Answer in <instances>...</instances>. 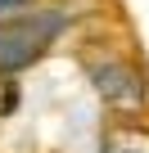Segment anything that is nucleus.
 I'll list each match as a JSON object with an SVG mask.
<instances>
[{
    "mask_svg": "<svg viewBox=\"0 0 149 153\" xmlns=\"http://www.w3.org/2000/svg\"><path fill=\"white\" fill-rule=\"evenodd\" d=\"M72 9L63 5H36L9 23H0V81L23 76L27 68H36L72 27Z\"/></svg>",
    "mask_w": 149,
    "mask_h": 153,
    "instance_id": "nucleus-1",
    "label": "nucleus"
},
{
    "mask_svg": "<svg viewBox=\"0 0 149 153\" xmlns=\"http://www.w3.org/2000/svg\"><path fill=\"white\" fill-rule=\"evenodd\" d=\"M86 63V76H91V86L100 95V104L118 117H136L149 108V81H145V68L131 63L127 54L109 50V54H82Z\"/></svg>",
    "mask_w": 149,
    "mask_h": 153,
    "instance_id": "nucleus-2",
    "label": "nucleus"
},
{
    "mask_svg": "<svg viewBox=\"0 0 149 153\" xmlns=\"http://www.w3.org/2000/svg\"><path fill=\"white\" fill-rule=\"evenodd\" d=\"M100 153H149V126L136 122V117L113 122L100 140Z\"/></svg>",
    "mask_w": 149,
    "mask_h": 153,
    "instance_id": "nucleus-3",
    "label": "nucleus"
},
{
    "mask_svg": "<svg viewBox=\"0 0 149 153\" xmlns=\"http://www.w3.org/2000/svg\"><path fill=\"white\" fill-rule=\"evenodd\" d=\"M36 5H41V0H0V23H9V18H18V14H27Z\"/></svg>",
    "mask_w": 149,
    "mask_h": 153,
    "instance_id": "nucleus-4",
    "label": "nucleus"
}]
</instances>
